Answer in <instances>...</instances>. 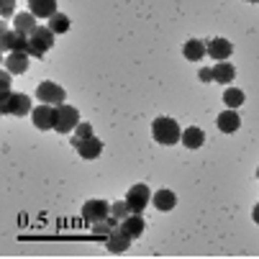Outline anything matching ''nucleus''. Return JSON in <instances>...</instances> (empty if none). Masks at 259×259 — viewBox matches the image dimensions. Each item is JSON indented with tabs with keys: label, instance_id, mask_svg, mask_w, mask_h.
Here are the masks:
<instances>
[{
	"label": "nucleus",
	"instance_id": "2eb2a0df",
	"mask_svg": "<svg viewBox=\"0 0 259 259\" xmlns=\"http://www.w3.org/2000/svg\"><path fill=\"white\" fill-rule=\"evenodd\" d=\"M239 126H241V116L236 113V108H229L218 116V128L224 134H234V131H239Z\"/></svg>",
	"mask_w": 259,
	"mask_h": 259
},
{
	"label": "nucleus",
	"instance_id": "f8f14e48",
	"mask_svg": "<svg viewBox=\"0 0 259 259\" xmlns=\"http://www.w3.org/2000/svg\"><path fill=\"white\" fill-rule=\"evenodd\" d=\"M231 52H234V47L226 39H210L208 41V57L215 59V62H226L231 57Z\"/></svg>",
	"mask_w": 259,
	"mask_h": 259
},
{
	"label": "nucleus",
	"instance_id": "f3484780",
	"mask_svg": "<svg viewBox=\"0 0 259 259\" xmlns=\"http://www.w3.org/2000/svg\"><path fill=\"white\" fill-rule=\"evenodd\" d=\"M182 54H185V59H190V62H200V59L208 54V47H205V41H200V39H190V41H185Z\"/></svg>",
	"mask_w": 259,
	"mask_h": 259
},
{
	"label": "nucleus",
	"instance_id": "9b49d317",
	"mask_svg": "<svg viewBox=\"0 0 259 259\" xmlns=\"http://www.w3.org/2000/svg\"><path fill=\"white\" fill-rule=\"evenodd\" d=\"M131 241H134V239H131L121 226L105 236V246H108V251H110V254H123V251L131 246Z\"/></svg>",
	"mask_w": 259,
	"mask_h": 259
},
{
	"label": "nucleus",
	"instance_id": "6e6552de",
	"mask_svg": "<svg viewBox=\"0 0 259 259\" xmlns=\"http://www.w3.org/2000/svg\"><path fill=\"white\" fill-rule=\"evenodd\" d=\"M105 215H110V203L105 200H88L82 205V221L85 224H98V221H103Z\"/></svg>",
	"mask_w": 259,
	"mask_h": 259
},
{
	"label": "nucleus",
	"instance_id": "6ab92c4d",
	"mask_svg": "<svg viewBox=\"0 0 259 259\" xmlns=\"http://www.w3.org/2000/svg\"><path fill=\"white\" fill-rule=\"evenodd\" d=\"M13 28L21 31V33H26V36H31L36 28H39V23H36V16L28 11V13H18V16L13 18Z\"/></svg>",
	"mask_w": 259,
	"mask_h": 259
},
{
	"label": "nucleus",
	"instance_id": "c756f323",
	"mask_svg": "<svg viewBox=\"0 0 259 259\" xmlns=\"http://www.w3.org/2000/svg\"><path fill=\"white\" fill-rule=\"evenodd\" d=\"M246 3H259V0H246Z\"/></svg>",
	"mask_w": 259,
	"mask_h": 259
},
{
	"label": "nucleus",
	"instance_id": "39448f33",
	"mask_svg": "<svg viewBox=\"0 0 259 259\" xmlns=\"http://www.w3.org/2000/svg\"><path fill=\"white\" fill-rule=\"evenodd\" d=\"M0 49H3L6 54L8 52H31V41H28V36L21 33V31H3V36H0Z\"/></svg>",
	"mask_w": 259,
	"mask_h": 259
},
{
	"label": "nucleus",
	"instance_id": "9d476101",
	"mask_svg": "<svg viewBox=\"0 0 259 259\" xmlns=\"http://www.w3.org/2000/svg\"><path fill=\"white\" fill-rule=\"evenodd\" d=\"M72 144H75V149H77V154H80L82 159H98V157H100V152H103V141H100V139H95V136L75 139Z\"/></svg>",
	"mask_w": 259,
	"mask_h": 259
},
{
	"label": "nucleus",
	"instance_id": "bb28decb",
	"mask_svg": "<svg viewBox=\"0 0 259 259\" xmlns=\"http://www.w3.org/2000/svg\"><path fill=\"white\" fill-rule=\"evenodd\" d=\"M13 6H16V0H3V3H0V16L11 18L13 16Z\"/></svg>",
	"mask_w": 259,
	"mask_h": 259
},
{
	"label": "nucleus",
	"instance_id": "0eeeda50",
	"mask_svg": "<svg viewBox=\"0 0 259 259\" xmlns=\"http://www.w3.org/2000/svg\"><path fill=\"white\" fill-rule=\"evenodd\" d=\"M33 126L39 131H49L54 128V121H57V105H49V103H41L39 108H33Z\"/></svg>",
	"mask_w": 259,
	"mask_h": 259
},
{
	"label": "nucleus",
	"instance_id": "cd10ccee",
	"mask_svg": "<svg viewBox=\"0 0 259 259\" xmlns=\"http://www.w3.org/2000/svg\"><path fill=\"white\" fill-rule=\"evenodd\" d=\"M198 77H200L203 82H215V77H213V69H208V67H203V69L198 72Z\"/></svg>",
	"mask_w": 259,
	"mask_h": 259
},
{
	"label": "nucleus",
	"instance_id": "a211bd4d",
	"mask_svg": "<svg viewBox=\"0 0 259 259\" xmlns=\"http://www.w3.org/2000/svg\"><path fill=\"white\" fill-rule=\"evenodd\" d=\"M188 149H200V146L205 144V134L198 128V126H190V128H185L182 131V139H180Z\"/></svg>",
	"mask_w": 259,
	"mask_h": 259
},
{
	"label": "nucleus",
	"instance_id": "b1692460",
	"mask_svg": "<svg viewBox=\"0 0 259 259\" xmlns=\"http://www.w3.org/2000/svg\"><path fill=\"white\" fill-rule=\"evenodd\" d=\"M49 28H52L54 33H64V31L69 28V18H67L64 13H54V16L49 18Z\"/></svg>",
	"mask_w": 259,
	"mask_h": 259
},
{
	"label": "nucleus",
	"instance_id": "ddd939ff",
	"mask_svg": "<svg viewBox=\"0 0 259 259\" xmlns=\"http://www.w3.org/2000/svg\"><path fill=\"white\" fill-rule=\"evenodd\" d=\"M144 226H146V221H144L141 213H131V215H126V218L121 221V229H123L131 239H139V236L144 234Z\"/></svg>",
	"mask_w": 259,
	"mask_h": 259
},
{
	"label": "nucleus",
	"instance_id": "7ed1b4c3",
	"mask_svg": "<svg viewBox=\"0 0 259 259\" xmlns=\"http://www.w3.org/2000/svg\"><path fill=\"white\" fill-rule=\"evenodd\" d=\"M0 113H6V116H18V118L33 113V110H31V98L23 95V93H11L8 100L0 103Z\"/></svg>",
	"mask_w": 259,
	"mask_h": 259
},
{
	"label": "nucleus",
	"instance_id": "aec40b11",
	"mask_svg": "<svg viewBox=\"0 0 259 259\" xmlns=\"http://www.w3.org/2000/svg\"><path fill=\"white\" fill-rule=\"evenodd\" d=\"M152 203H154V208H159V210H172L175 205H177V195L172 193V190H157L154 195H152Z\"/></svg>",
	"mask_w": 259,
	"mask_h": 259
},
{
	"label": "nucleus",
	"instance_id": "f03ea898",
	"mask_svg": "<svg viewBox=\"0 0 259 259\" xmlns=\"http://www.w3.org/2000/svg\"><path fill=\"white\" fill-rule=\"evenodd\" d=\"M28 41H31V57L33 59H44V54L54 47V31L49 26H39L31 36H28Z\"/></svg>",
	"mask_w": 259,
	"mask_h": 259
},
{
	"label": "nucleus",
	"instance_id": "423d86ee",
	"mask_svg": "<svg viewBox=\"0 0 259 259\" xmlns=\"http://www.w3.org/2000/svg\"><path fill=\"white\" fill-rule=\"evenodd\" d=\"M36 98H39L41 103H49V105H64L67 93H64V88H59L57 82L44 80V82H39V88H36Z\"/></svg>",
	"mask_w": 259,
	"mask_h": 259
},
{
	"label": "nucleus",
	"instance_id": "20e7f679",
	"mask_svg": "<svg viewBox=\"0 0 259 259\" xmlns=\"http://www.w3.org/2000/svg\"><path fill=\"white\" fill-rule=\"evenodd\" d=\"M80 126V113H77V108H72V105H57V121H54V131L59 134H69V131H75Z\"/></svg>",
	"mask_w": 259,
	"mask_h": 259
},
{
	"label": "nucleus",
	"instance_id": "7c9ffc66",
	"mask_svg": "<svg viewBox=\"0 0 259 259\" xmlns=\"http://www.w3.org/2000/svg\"><path fill=\"white\" fill-rule=\"evenodd\" d=\"M256 177H259V169H256Z\"/></svg>",
	"mask_w": 259,
	"mask_h": 259
},
{
	"label": "nucleus",
	"instance_id": "dca6fc26",
	"mask_svg": "<svg viewBox=\"0 0 259 259\" xmlns=\"http://www.w3.org/2000/svg\"><path fill=\"white\" fill-rule=\"evenodd\" d=\"M28 8L36 18H52L57 13V0H28Z\"/></svg>",
	"mask_w": 259,
	"mask_h": 259
},
{
	"label": "nucleus",
	"instance_id": "5701e85b",
	"mask_svg": "<svg viewBox=\"0 0 259 259\" xmlns=\"http://www.w3.org/2000/svg\"><path fill=\"white\" fill-rule=\"evenodd\" d=\"M244 93L239 90V88H226V93H224V103H226V108H239V105H244Z\"/></svg>",
	"mask_w": 259,
	"mask_h": 259
},
{
	"label": "nucleus",
	"instance_id": "412c9836",
	"mask_svg": "<svg viewBox=\"0 0 259 259\" xmlns=\"http://www.w3.org/2000/svg\"><path fill=\"white\" fill-rule=\"evenodd\" d=\"M213 77H215V82H234V77H236V69L229 64V62H215V67H213Z\"/></svg>",
	"mask_w": 259,
	"mask_h": 259
},
{
	"label": "nucleus",
	"instance_id": "393cba45",
	"mask_svg": "<svg viewBox=\"0 0 259 259\" xmlns=\"http://www.w3.org/2000/svg\"><path fill=\"white\" fill-rule=\"evenodd\" d=\"M110 215H116L118 221H123L126 215H131V205L126 200H118V203H110Z\"/></svg>",
	"mask_w": 259,
	"mask_h": 259
},
{
	"label": "nucleus",
	"instance_id": "f257e3e1",
	"mask_svg": "<svg viewBox=\"0 0 259 259\" xmlns=\"http://www.w3.org/2000/svg\"><path fill=\"white\" fill-rule=\"evenodd\" d=\"M152 136H154L157 144H162V146H172V144H177V141L182 139V131H180V126H177L175 118H164V116H159V118L152 123Z\"/></svg>",
	"mask_w": 259,
	"mask_h": 259
},
{
	"label": "nucleus",
	"instance_id": "4468645a",
	"mask_svg": "<svg viewBox=\"0 0 259 259\" xmlns=\"http://www.w3.org/2000/svg\"><path fill=\"white\" fill-rule=\"evenodd\" d=\"M28 57H31V54H26V52H8V57H6V69L11 72V75H21V72L28 69Z\"/></svg>",
	"mask_w": 259,
	"mask_h": 259
},
{
	"label": "nucleus",
	"instance_id": "c85d7f7f",
	"mask_svg": "<svg viewBox=\"0 0 259 259\" xmlns=\"http://www.w3.org/2000/svg\"><path fill=\"white\" fill-rule=\"evenodd\" d=\"M251 218H254V224L259 226V205H254V210H251Z\"/></svg>",
	"mask_w": 259,
	"mask_h": 259
},
{
	"label": "nucleus",
	"instance_id": "a878e982",
	"mask_svg": "<svg viewBox=\"0 0 259 259\" xmlns=\"http://www.w3.org/2000/svg\"><path fill=\"white\" fill-rule=\"evenodd\" d=\"M75 131H77V136H75V139H88V136H93V126H90V123H85V121H80V126H77Z\"/></svg>",
	"mask_w": 259,
	"mask_h": 259
},
{
	"label": "nucleus",
	"instance_id": "4be33fe9",
	"mask_svg": "<svg viewBox=\"0 0 259 259\" xmlns=\"http://www.w3.org/2000/svg\"><path fill=\"white\" fill-rule=\"evenodd\" d=\"M121 226V221L116 215H105L103 221H98V224H93V234L95 236H108L110 231H116Z\"/></svg>",
	"mask_w": 259,
	"mask_h": 259
},
{
	"label": "nucleus",
	"instance_id": "1a4fd4ad",
	"mask_svg": "<svg viewBox=\"0 0 259 259\" xmlns=\"http://www.w3.org/2000/svg\"><path fill=\"white\" fill-rule=\"evenodd\" d=\"M149 200H152V193H149L146 185H134V188L128 190V195H126V203L131 205V213H144V208L149 205Z\"/></svg>",
	"mask_w": 259,
	"mask_h": 259
}]
</instances>
